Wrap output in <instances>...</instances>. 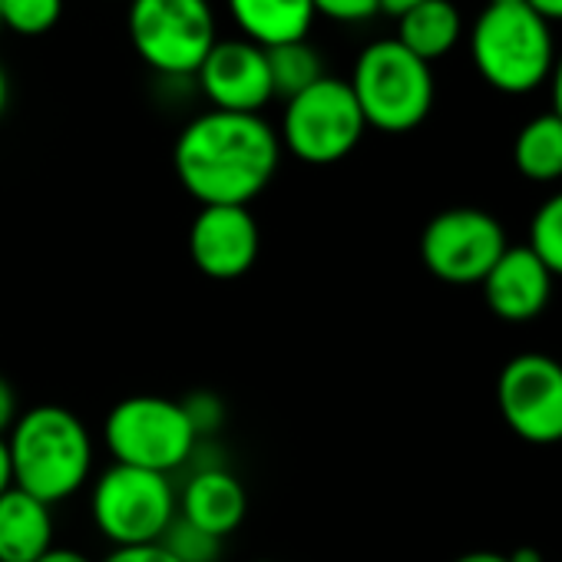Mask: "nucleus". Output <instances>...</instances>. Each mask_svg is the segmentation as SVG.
I'll return each instance as SVG.
<instances>
[{"label":"nucleus","instance_id":"nucleus-30","mask_svg":"<svg viewBox=\"0 0 562 562\" xmlns=\"http://www.w3.org/2000/svg\"><path fill=\"white\" fill-rule=\"evenodd\" d=\"M417 4H424V0H378V11L381 14H391V18H404Z\"/></svg>","mask_w":562,"mask_h":562},{"label":"nucleus","instance_id":"nucleus-17","mask_svg":"<svg viewBox=\"0 0 562 562\" xmlns=\"http://www.w3.org/2000/svg\"><path fill=\"white\" fill-rule=\"evenodd\" d=\"M463 37V18L450 0H424L404 18H397V44L424 64L447 57Z\"/></svg>","mask_w":562,"mask_h":562},{"label":"nucleus","instance_id":"nucleus-11","mask_svg":"<svg viewBox=\"0 0 562 562\" xmlns=\"http://www.w3.org/2000/svg\"><path fill=\"white\" fill-rule=\"evenodd\" d=\"M261 232L248 205H199L189 225V258L212 281H235L258 261Z\"/></svg>","mask_w":562,"mask_h":562},{"label":"nucleus","instance_id":"nucleus-1","mask_svg":"<svg viewBox=\"0 0 562 562\" xmlns=\"http://www.w3.org/2000/svg\"><path fill=\"white\" fill-rule=\"evenodd\" d=\"M278 130L261 113L209 110L176 139L172 166L199 205H248L281 166Z\"/></svg>","mask_w":562,"mask_h":562},{"label":"nucleus","instance_id":"nucleus-18","mask_svg":"<svg viewBox=\"0 0 562 562\" xmlns=\"http://www.w3.org/2000/svg\"><path fill=\"white\" fill-rule=\"evenodd\" d=\"M513 162L529 182L562 179V120L549 110L532 116L513 143Z\"/></svg>","mask_w":562,"mask_h":562},{"label":"nucleus","instance_id":"nucleus-23","mask_svg":"<svg viewBox=\"0 0 562 562\" xmlns=\"http://www.w3.org/2000/svg\"><path fill=\"white\" fill-rule=\"evenodd\" d=\"M182 407H186V414H189V420H192L199 440L218 434V427L225 424V407H222V401H218L215 394H209V391L189 394V397L182 401Z\"/></svg>","mask_w":562,"mask_h":562},{"label":"nucleus","instance_id":"nucleus-27","mask_svg":"<svg viewBox=\"0 0 562 562\" xmlns=\"http://www.w3.org/2000/svg\"><path fill=\"white\" fill-rule=\"evenodd\" d=\"M37 562H93L87 552L74 549V546H50Z\"/></svg>","mask_w":562,"mask_h":562},{"label":"nucleus","instance_id":"nucleus-2","mask_svg":"<svg viewBox=\"0 0 562 562\" xmlns=\"http://www.w3.org/2000/svg\"><path fill=\"white\" fill-rule=\"evenodd\" d=\"M14 486L60 506L74 499L90 480L97 443L90 427L67 407L37 404L24 411L4 437Z\"/></svg>","mask_w":562,"mask_h":562},{"label":"nucleus","instance_id":"nucleus-21","mask_svg":"<svg viewBox=\"0 0 562 562\" xmlns=\"http://www.w3.org/2000/svg\"><path fill=\"white\" fill-rule=\"evenodd\" d=\"M64 18V0H0V24L21 37H41Z\"/></svg>","mask_w":562,"mask_h":562},{"label":"nucleus","instance_id":"nucleus-28","mask_svg":"<svg viewBox=\"0 0 562 562\" xmlns=\"http://www.w3.org/2000/svg\"><path fill=\"white\" fill-rule=\"evenodd\" d=\"M526 4H529L546 24H562V0H526Z\"/></svg>","mask_w":562,"mask_h":562},{"label":"nucleus","instance_id":"nucleus-13","mask_svg":"<svg viewBox=\"0 0 562 562\" xmlns=\"http://www.w3.org/2000/svg\"><path fill=\"white\" fill-rule=\"evenodd\" d=\"M552 274L549 268L536 258V251L529 245H506V251L499 255V261L490 268V274L480 281L483 285V299L486 308L509 322V325H522L532 322L546 312L549 299H552Z\"/></svg>","mask_w":562,"mask_h":562},{"label":"nucleus","instance_id":"nucleus-26","mask_svg":"<svg viewBox=\"0 0 562 562\" xmlns=\"http://www.w3.org/2000/svg\"><path fill=\"white\" fill-rule=\"evenodd\" d=\"M18 417H21L18 391H14V384L4 374H0V437H8V430L14 427Z\"/></svg>","mask_w":562,"mask_h":562},{"label":"nucleus","instance_id":"nucleus-31","mask_svg":"<svg viewBox=\"0 0 562 562\" xmlns=\"http://www.w3.org/2000/svg\"><path fill=\"white\" fill-rule=\"evenodd\" d=\"M14 486V476H11V457H8V443L0 437V496Z\"/></svg>","mask_w":562,"mask_h":562},{"label":"nucleus","instance_id":"nucleus-7","mask_svg":"<svg viewBox=\"0 0 562 562\" xmlns=\"http://www.w3.org/2000/svg\"><path fill=\"white\" fill-rule=\"evenodd\" d=\"M364 113L348 80L322 77L299 97L285 100L278 139L295 159L308 166H335L348 159L364 139Z\"/></svg>","mask_w":562,"mask_h":562},{"label":"nucleus","instance_id":"nucleus-35","mask_svg":"<svg viewBox=\"0 0 562 562\" xmlns=\"http://www.w3.org/2000/svg\"><path fill=\"white\" fill-rule=\"evenodd\" d=\"M251 562H278V559H251Z\"/></svg>","mask_w":562,"mask_h":562},{"label":"nucleus","instance_id":"nucleus-33","mask_svg":"<svg viewBox=\"0 0 562 562\" xmlns=\"http://www.w3.org/2000/svg\"><path fill=\"white\" fill-rule=\"evenodd\" d=\"M8 100H11V80H8V70L0 67V116L8 110Z\"/></svg>","mask_w":562,"mask_h":562},{"label":"nucleus","instance_id":"nucleus-6","mask_svg":"<svg viewBox=\"0 0 562 562\" xmlns=\"http://www.w3.org/2000/svg\"><path fill=\"white\" fill-rule=\"evenodd\" d=\"M176 513L179 490L166 473L110 463L90 480V519L113 549L159 542Z\"/></svg>","mask_w":562,"mask_h":562},{"label":"nucleus","instance_id":"nucleus-29","mask_svg":"<svg viewBox=\"0 0 562 562\" xmlns=\"http://www.w3.org/2000/svg\"><path fill=\"white\" fill-rule=\"evenodd\" d=\"M549 87H552V113L562 120V54H559V57H555V64H552Z\"/></svg>","mask_w":562,"mask_h":562},{"label":"nucleus","instance_id":"nucleus-24","mask_svg":"<svg viewBox=\"0 0 562 562\" xmlns=\"http://www.w3.org/2000/svg\"><path fill=\"white\" fill-rule=\"evenodd\" d=\"M315 14H325L338 24H364L371 21L378 11V0H312Z\"/></svg>","mask_w":562,"mask_h":562},{"label":"nucleus","instance_id":"nucleus-12","mask_svg":"<svg viewBox=\"0 0 562 562\" xmlns=\"http://www.w3.org/2000/svg\"><path fill=\"white\" fill-rule=\"evenodd\" d=\"M195 77L212 110L222 113H261L274 100L265 47L245 37L215 41Z\"/></svg>","mask_w":562,"mask_h":562},{"label":"nucleus","instance_id":"nucleus-3","mask_svg":"<svg viewBox=\"0 0 562 562\" xmlns=\"http://www.w3.org/2000/svg\"><path fill=\"white\" fill-rule=\"evenodd\" d=\"M476 74L499 93H532L555 64L549 24L526 0H486L470 31Z\"/></svg>","mask_w":562,"mask_h":562},{"label":"nucleus","instance_id":"nucleus-20","mask_svg":"<svg viewBox=\"0 0 562 562\" xmlns=\"http://www.w3.org/2000/svg\"><path fill=\"white\" fill-rule=\"evenodd\" d=\"M529 248L549 268L552 278H562V192L549 195L529 222Z\"/></svg>","mask_w":562,"mask_h":562},{"label":"nucleus","instance_id":"nucleus-14","mask_svg":"<svg viewBox=\"0 0 562 562\" xmlns=\"http://www.w3.org/2000/svg\"><path fill=\"white\" fill-rule=\"evenodd\" d=\"M179 516L225 542L248 516V493L228 467L205 463L195 467L182 483Z\"/></svg>","mask_w":562,"mask_h":562},{"label":"nucleus","instance_id":"nucleus-19","mask_svg":"<svg viewBox=\"0 0 562 562\" xmlns=\"http://www.w3.org/2000/svg\"><path fill=\"white\" fill-rule=\"evenodd\" d=\"M268 57V74H271V90L281 100H292L312 83L325 77V60L308 41H292V44H278L265 50Z\"/></svg>","mask_w":562,"mask_h":562},{"label":"nucleus","instance_id":"nucleus-4","mask_svg":"<svg viewBox=\"0 0 562 562\" xmlns=\"http://www.w3.org/2000/svg\"><path fill=\"white\" fill-rule=\"evenodd\" d=\"M355 100L364 123L381 133H411L434 110V70L394 37L374 41L361 50L351 74Z\"/></svg>","mask_w":562,"mask_h":562},{"label":"nucleus","instance_id":"nucleus-16","mask_svg":"<svg viewBox=\"0 0 562 562\" xmlns=\"http://www.w3.org/2000/svg\"><path fill=\"white\" fill-rule=\"evenodd\" d=\"M225 4L241 37L265 50L308 41V31L318 18L312 0H225Z\"/></svg>","mask_w":562,"mask_h":562},{"label":"nucleus","instance_id":"nucleus-22","mask_svg":"<svg viewBox=\"0 0 562 562\" xmlns=\"http://www.w3.org/2000/svg\"><path fill=\"white\" fill-rule=\"evenodd\" d=\"M179 562H218L222 559V539H215L212 532L186 522L179 513L172 519V526L166 529V536L159 539Z\"/></svg>","mask_w":562,"mask_h":562},{"label":"nucleus","instance_id":"nucleus-9","mask_svg":"<svg viewBox=\"0 0 562 562\" xmlns=\"http://www.w3.org/2000/svg\"><path fill=\"white\" fill-rule=\"evenodd\" d=\"M506 251V232L496 215L457 205L437 212L420 235L424 268L447 285H480Z\"/></svg>","mask_w":562,"mask_h":562},{"label":"nucleus","instance_id":"nucleus-32","mask_svg":"<svg viewBox=\"0 0 562 562\" xmlns=\"http://www.w3.org/2000/svg\"><path fill=\"white\" fill-rule=\"evenodd\" d=\"M453 562H509V555L503 552H490V549H476V552H463Z\"/></svg>","mask_w":562,"mask_h":562},{"label":"nucleus","instance_id":"nucleus-25","mask_svg":"<svg viewBox=\"0 0 562 562\" xmlns=\"http://www.w3.org/2000/svg\"><path fill=\"white\" fill-rule=\"evenodd\" d=\"M100 562H179L162 542H149V546H120L110 549Z\"/></svg>","mask_w":562,"mask_h":562},{"label":"nucleus","instance_id":"nucleus-15","mask_svg":"<svg viewBox=\"0 0 562 562\" xmlns=\"http://www.w3.org/2000/svg\"><path fill=\"white\" fill-rule=\"evenodd\" d=\"M54 506L11 486L0 496V562H37L54 542Z\"/></svg>","mask_w":562,"mask_h":562},{"label":"nucleus","instance_id":"nucleus-34","mask_svg":"<svg viewBox=\"0 0 562 562\" xmlns=\"http://www.w3.org/2000/svg\"><path fill=\"white\" fill-rule=\"evenodd\" d=\"M509 562H542V559H539L536 549H516V552L509 555Z\"/></svg>","mask_w":562,"mask_h":562},{"label":"nucleus","instance_id":"nucleus-10","mask_svg":"<svg viewBox=\"0 0 562 562\" xmlns=\"http://www.w3.org/2000/svg\"><path fill=\"white\" fill-rule=\"evenodd\" d=\"M506 427L529 443L562 440V364L546 355L513 358L496 381Z\"/></svg>","mask_w":562,"mask_h":562},{"label":"nucleus","instance_id":"nucleus-8","mask_svg":"<svg viewBox=\"0 0 562 562\" xmlns=\"http://www.w3.org/2000/svg\"><path fill=\"white\" fill-rule=\"evenodd\" d=\"M130 41L166 77H195L215 47L209 0H130Z\"/></svg>","mask_w":562,"mask_h":562},{"label":"nucleus","instance_id":"nucleus-5","mask_svg":"<svg viewBox=\"0 0 562 562\" xmlns=\"http://www.w3.org/2000/svg\"><path fill=\"white\" fill-rule=\"evenodd\" d=\"M103 443L113 463L172 476L202 447L182 401L159 394L123 397L103 420Z\"/></svg>","mask_w":562,"mask_h":562}]
</instances>
